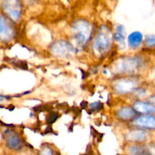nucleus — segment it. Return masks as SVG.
<instances>
[{
	"mask_svg": "<svg viewBox=\"0 0 155 155\" xmlns=\"http://www.w3.org/2000/svg\"><path fill=\"white\" fill-rule=\"evenodd\" d=\"M141 65V61L138 58H127L117 64L115 69L121 74L131 73L136 71Z\"/></svg>",
	"mask_w": 155,
	"mask_h": 155,
	"instance_id": "20e7f679",
	"label": "nucleus"
},
{
	"mask_svg": "<svg viewBox=\"0 0 155 155\" xmlns=\"http://www.w3.org/2000/svg\"><path fill=\"white\" fill-rule=\"evenodd\" d=\"M92 34V25L83 19L77 20L73 25V36L76 43L83 45L87 42Z\"/></svg>",
	"mask_w": 155,
	"mask_h": 155,
	"instance_id": "f03ea898",
	"label": "nucleus"
},
{
	"mask_svg": "<svg viewBox=\"0 0 155 155\" xmlns=\"http://www.w3.org/2000/svg\"><path fill=\"white\" fill-rule=\"evenodd\" d=\"M2 7L6 13L12 19L15 20V21L19 19L21 12V7L19 2L15 1V0L3 1Z\"/></svg>",
	"mask_w": 155,
	"mask_h": 155,
	"instance_id": "39448f33",
	"label": "nucleus"
},
{
	"mask_svg": "<svg viewBox=\"0 0 155 155\" xmlns=\"http://www.w3.org/2000/svg\"><path fill=\"white\" fill-rule=\"evenodd\" d=\"M53 54L59 57H68L74 52V48L70 42L65 41H57L50 47Z\"/></svg>",
	"mask_w": 155,
	"mask_h": 155,
	"instance_id": "7ed1b4c3",
	"label": "nucleus"
},
{
	"mask_svg": "<svg viewBox=\"0 0 155 155\" xmlns=\"http://www.w3.org/2000/svg\"><path fill=\"white\" fill-rule=\"evenodd\" d=\"M133 124L142 128L155 130V117L151 115L139 117L133 121Z\"/></svg>",
	"mask_w": 155,
	"mask_h": 155,
	"instance_id": "0eeeda50",
	"label": "nucleus"
},
{
	"mask_svg": "<svg viewBox=\"0 0 155 155\" xmlns=\"http://www.w3.org/2000/svg\"><path fill=\"white\" fill-rule=\"evenodd\" d=\"M7 145L10 148L14 150H20L23 146L22 141L21 138L18 136L15 133L13 132H9L7 133Z\"/></svg>",
	"mask_w": 155,
	"mask_h": 155,
	"instance_id": "6e6552de",
	"label": "nucleus"
},
{
	"mask_svg": "<svg viewBox=\"0 0 155 155\" xmlns=\"http://www.w3.org/2000/svg\"><path fill=\"white\" fill-rule=\"evenodd\" d=\"M145 42L148 46L154 47L155 46V36H148L145 39Z\"/></svg>",
	"mask_w": 155,
	"mask_h": 155,
	"instance_id": "f3484780",
	"label": "nucleus"
},
{
	"mask_svg": "<svg viewBox=\"0 0 155 155\" xmlns=\"http://www.w3.org/2000/svg\"><path fill=\"white\" fill-rule=\"evenodd\" d=\"M130 155H154L151 148L144 146H132L129 149Z\"/></svg>",
	"mask_w": 155,
	"mask_h": 155,
	"instance_id": "f8f14e48",
	"label": "nucleus"
},
{
	"mask_svg": "<svg viewBox=\"0 0 155 155\" xmlns=\"http://www.w3.org/2000/svg\"><path fill=\"white\" fill-rule=\"evenodd\" d=\"M112 43V34L107 26H101L93 43V48L95 53L99 55H104L110 49Z\"/></svg>",
	"mask_w": 155,
	"mask_h": 155,
	"instance_id": "f257e3e1",
	"label": "nucleus"
},
{
	"mask_svg": "<svg viewBox=\"0 0 155 155\" xmlns=\"http://www.w3.org/2000/svg\"><path fill=\"white\" fill-rule=\"evenodd\" d=\"M146 138V133L141 130H132L127 135V139L130 142H143Z\"/></svg>",
	"mask_w": 155,
	"mask_h": 155,
	"instance_id": "9d476101",
	"label": "nucleus"
},
{
	"mask_svg": "<svg viewBox=\"0 0 155 155\" xmlns=\"http://www.w3.org/2000/svg\"><path fill=\"white\" fill-rule=\"evenodd\" d=\"M89 108L92 110H100L103 108V104L99 101H97L89 104Z\"/></svg>",
	"mask_w": 155,
	"mask_h": 155,
	"instance_id": "dca6fc26",
	"label": "nucleus"
},
{
	"mask_svg": "<svg viewBox=\"0 0 155 155\" xmlns=\"http://www.w3.org/2000/svg\"><path fill=\"white\" fill-rule=\"evenodd\" d=\"M1 37L2 39H8L9 38H11L12 35V29L9 27V25H8L7 24L5 23V19L3 18V16H1Z\"/></svg>",
	"mask_w": 155,
	"mask_h": 155,
	"instance_id": "4468645a",
	"label": "nucleus"
},
{
	"mask_svg": "<svg viewBox=\"0 0 155 155\" xmlns=\"http://www.w3.org/2000/svg\"><path fill=\"white\" fill-rule=\"evenodd\" d=\"M117 115L120 119L127 120H130L134 117L135 115H136V112L131 107H122L118 110Z\"/></svg>",
	"mask_w": 155,
	"mask_h": 155,
	"instance_id": "ddd939ff",
	"label": "nucleus"
},
{
	"mask_svg": "<svg viewBox=\"0 0 155 155\" xmlns=\"http://www.w3.org/2000/svg\"><path fill=\"white\" fill-rule=\"evenodd\" d=\"M148 101H149V102L151 103V104H154V105H155V95H153V96H151V98L148 99Z\"/></svg>",
	"mask_w": 155,
	"mask_h": 155,
	"instance_id": "aec40b11",
	"label": "nucleus"
},
{
	"mask_svg": "<svg viewBox=\"0 0 155 155\" xmlns=\"http://www.w3.org/2000/svg\"><path fill=\"white\" fill-rule=\"evenodd\" d=\"M58 117V114L57 113H55V112H53V113L50 114L48 119H47V121H48V124H52V123L55 122Z\"/></svg>",
	"mask_w": 155,
	"mask_h": 155,
	"instance_id": "a211bd4d",
	"label": "nucleus"
},
{
	"mask_svg": "<svg viewBox=\"0 0 155 155\" xmlns=\"http://www.w3.org/2000/svg\"><path fill=\"white\" fill-rule=\"evenodd\" d=\"M136 86V82L132 80H120L114 85L115 90L119 93H126L134 90Z\"/></svg>",
	"mask_w": 155,
	"mask_h": 155,
	"instance_id": "423d86ee",
	"label": "nucleus"
},
{
	"mask_svg": "<svg viewBox=\"0 0 155 155\" xmlns=\"http://www.w3.org/2000/svg\"><path fill=\"white\" fill-rule=\"evenodd\" d=\"M114 38L117 42L120 45H124V40H125V32L124 27L122 25H118L116 28V32L114 34Z\"/></svg>",
	"mask_w": 155,
	"mask_h": 155,
	"instance_id": "2eb2a0df",
	"label": "nucleus"
},
{
	"mask_svg": "<svg viewBox=\"0 0 155 155\" xmlns=\"http://www.w3.org/2000/svg\"><path fill=\"white\" fill-rule=\"evenodd\" d=\"M41 155H52V151H51V150L49 148L46 147V148H45L42 150Z\"/></svg>",
	"mask_w": 155,
	"mask_h": 155,
	"instance_id": "6ab92c4d",
	"label": "nucleus"
},
{
	"mask_svg": "<svg viewBox=\"0 0 155 155\" xmlns=\"http://www.w3.org/2000/svg\"><path fill=\"white\" fill-rule=\"evenodd\" d=\"M133 107L135 110L140 113H155V105L150 102L136 101Z\"/></svg>",
	"mask_w": 155,
	"mask_h": 155,
	"instance_id": "1a4fd4ad",
	"label": "nucleus"
},
{
	"mask_svg": "<svg viewBox=\"0 0 155 155\" xmlns=\"http://www.w3.org/2000/svg\"><path fill=\"white\" fill-rule=\"evenodd\" d=\"M143 39V36L142 33L139 31H136L132 33L128 36V44L132 48H137L141 45Z\"/></svg>",
	"mask_w": 155,
	"mask_h": 155,
	"instance_id": "9b49d317",
	"label": "nucleus"
}]
</instances>
